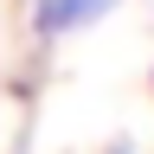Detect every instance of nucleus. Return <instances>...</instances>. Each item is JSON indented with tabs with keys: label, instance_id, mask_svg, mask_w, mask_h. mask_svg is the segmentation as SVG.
I'll list each match as a JSON object with an SVG mask.
<instances>
[{
	"label": "nucleus",
	"instance_id": "1",
	"mask_svg": "<svg viewBox=\"0 0 154 154\" xmlns=\"http://www.w3.org/2000/svg\"><path fill=\"white\" fill-rule=\"evenodd\" d=\"M122 0H32V38H64V32H84L96 19H109Z\"/></svg>",
	"mask_w": 154,
	"mask_h": 154
},
{
	"label": "nucleus",
	"instance_id": "2",
	"mask_svg": "<svg viewBox=\"0 0 154 154\" xmlns=\"http://www.w3.org/2000/svg\"><path fill=\"white\" fill-rule=\"evenodd\" d=\"M109 154H128V148H109Z\"/></svg>",
	"mask_w": 154,
	"mask_h": 154
}]
</instances>
